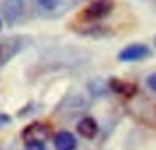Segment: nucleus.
<instances>
[{
  "label": "nucleus",
  "mask_w": 156,
  "mask_h": 150,
  "mask_svg": "<svg viewBox=\"0 0 156 150\" xmlns=\"http://www.w3.org/2000/svg\"><path fill=\"white\" fill-rule=\"evenodd\" d=\"M115 7V0H92L80 14L82 22H96L105 18Z\"/></svg>",
  "instance_id": "nucleus-1"
},
{
  "label": "nucleus",
  "mask_w": 156,
  "mask_h": 150,
  "mask_svg": "<svg viewBox=\"0 0 156 150\" xmlns=\"http://www.w3.org/2000/svg\"><path fill=\"white\" fill-rule=\"evenodd\" d=\"M23 143L29 142H44L45 143L52 137V127L44 121H33L27 124L21 132Z\"/></svg>",
  "instance_id": "nucleus-2"
},
{
  "label": "nucleus",
  "mask_w": 156,
  "mask_h": 150,
  "mask_svg": "<svg viewBox=\"0 0 156 150\" xmlns=\"http://www.w3.org/2000/svg\"><path fill=\"white\" fill-rule=\"evenodd\" d=\"M152 55V51L148 45L141 43H134L126 45L118 53V60L122 63H136L148 59Z\"/></svg>",
  "instance_id": "nucleus-3"
},
{
  "label": "nucleus",
  "mask_w": 156,
  "mask_h": 150,
  "mask_svg": "<svg viewBox=\"0 0 156 150\" xmlns=\"http://www.w3.org/2000/svg\"><path fill=\"white\" fill-rule=\"evenodd\" d=\"M108 87L114 91V93L119 94L122 97H126V98H132L137 94V85L133 82H127V80H123L121 78H111L108 80Z\"/></svg>",
  "instance_id": "nucleus-4"
},
{
  "label": "nucleus",
  "mask_w": 156,
  "mask_h": 150,
  "mask_svg": "<svg viewBox=\"0 0 156 150\" xmlns=\"http://www.w3.org/2000/svg\"><path fill=\"white\" fill-rule=\"evenodd\" d=\"M77 132L85 139H94L99 132V124L90 116L82 118L77 124Z\"/></svg>",
  "instance_id": "nucleus-5"
},
{
  "label": "nucleus",
  "mask_w": 156,
  "mask_h": 150,
  "mask_svg": "<svg viewBox=\"0 0 156 150\" xmlns=\"http://www.w3.org/2000/svg\"><path fill=\"white\" fill-rule=\"evenodd\" d=\"M54 146L56 150H76L77 139L70 131H59L54 137Z\"/></svg>",
  "instance_id": "nucleus-6"
},
{
  "label": "nucleus",
  "mask_w": 156,
  "mask_h": 150,
  "mask_svg": "<svg viewBox=\"0 0 156 150\" xmlns=\"http://www.w3.org/2000/svg\"><path fill=\"white\" fill-rule=\"evenodd\" d=\"M37 2H38V4L44 8V10L52 11V10H55V8L59 5L60 0H37Z\"/></svg>",
  "instance_id": "nucleus-7"
},
{
  "label": "nucleus",
  "mask_w": 156,
  "mask_h": 150,
  "mask_svg": "<svg viewBox=\"0 0 156 150\" xmlns=\"http://www.w3.org/2000/svg\"><path fill=\"white\" fill-rule=\"evenodd\" d=\"M25 150H47L44 142H29L25 143Z\"/></svg>",
  "instance_id": "nucleus-8"
},
{
  "label": "nucleus",
  "mask_w": 156,
  "mask_h": 150,
  "mask_svg": "<svg viewBox=\"0 0 156 150\" xmlns=\"http://www.w3.org/2000/svg\"><path fill=\"white\" fill-rule=\"evenodd\" d=\"M147 86L149 87V90L154 91L156 94V71L152 73L151 75H148V78H147Z\"/></svg>",
  "instance_id": "nucleus-9"
},
{
  "label": "nucleus",
  "mask_w": 156,
  "mask_h": 150,
  "mask_svg": "<svg viewBox=\"0 0 156 150\" xmlns=\"http://www.w3.org/2000/svg\"><path fill=\"white\" fill-rule=\"evenodd\" d=\"M11 123V118L7 115V113H0V127L7 126V124Z\"/></svg>",
  "instance_id": "nucleus-10"
},
{
  "label": "nucleus",
  "mask_w": 156,
  "mask_h": 150,
  "mask_svg": "<svg viewBox=\"0 0 156 150\" xmlns=\"http://www.w3.org/2000/svg\"><path fill=\"white\" fill-rule=\"evenodd\" d=\"M2 57H3V46L0 45V59H2Z\"/></svg>",
  "instance_id": "nucleus-11"
},
{
  "label": "nucleus",
  "mask_w": 156,
  "mask_h": 150,
  "mask_svg": "<svg viewBox=\"0 0 156 150\" xmlns=\"http://www.w3.org/2000/svg\"><path fill=\"white\" fill-rule=\"evenodd\" d=\"M154 44H155V46H156V37H155V40H154Z\"/></svg>",
  "instance_id": "nucleus-12"
},
{
  "label": "nucleus",
  "mask_w": 156,
  "mask_h": 150,
  "mask_svg": "<svg viewBox=\"0 0 156 150\" xmlns=\"http://www.w3.org/2000/svg\"><path fill=\"white\" fill-rule=\"evenodd\" d=\"M0 29H2V19H0Z\"/></svg>",
  "instance_id": "nucleus-13"
}]
</instances>
